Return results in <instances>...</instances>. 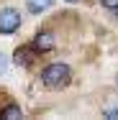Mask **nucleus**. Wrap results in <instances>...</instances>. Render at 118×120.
<instances>
[{
    "mask_svg": "<svg viewBox=\"0 0 118 120\" xmlns=\"http://www.w3.org/2000/svg\"><path fill=\"white\" fill-rule=\"evenodd\" d=\"M69 77H72L69 67L62 64V61H57V64H49L46 69L41 72V82L46 87H51V90H62V87L69 84Z\"/></svg>",
    "mask_w": 118,
    "mask_h": 120,
    "instance_id": "obj_1",
    "label": "nucleus"
},
{
    "mask_svg": "<svg viewBox=\"0 0 118 120\" xmlns=\"http://www.w3.org/2000/svg\"><path fill=\"white\" fill-rule=\"evenodd\" d=\"M21 28V13L16 8H3L0 10V33H16Z\"/></svg>",
    "mask_w": 118,
    "mask_h": 120,
    "instance_id": "obj_2",
    "label": "nucleus"
},
{
    "mask_svg": "<svg viewBox=\"0 0 118 120\" xmlns=\"http://www.w3.org/2000/svg\"><path fill=\"white\" fill-rule=\"evenodd\" d=\"M54 33H49V31H39L36 33V38H33V46L39 49V51H51L54 49Z\"/></svg>",
    "mask_w": 118,
    "mask_h": 120,
    "instance_id": "obj_3",
    "label": "nucleus"
},
{
    "mask_svg": "<svg viewBox=\"0 0 118 120\" xmlns=\"http://www.w3.org/2000/svg\"><path fill=\"white\" fill-rule=\"evenodd\" d=\"M33 54H39V49L33 46V44H31V46H21L18 51H16V61L23 64V67H28V64L33 61Z\"/></svg>",
    "mask_w": 118,
    "mask_h": 120,
    "instance_id": "obj_4",
    "label": "nucleus"
},
{
    "mask_svg": "<svg viewBox=\"0 0 118 120\" xmlns=\"http://www.w3.org/2000/svg\"><path fill=\"white\" fill-rule=\"evenodd\" d=\"M26 5H28L31 13H44L54 5V0H26Z\"/></svg>",
    "mask_w": 118,
    "mask_h": 120,
    "instance_id": "obj_5",
    "label": "nucleus"
},
{
    "mask_svg": "<svg viewBox=\"0 0 118 120\" xmlns=\"http://www.w3.org/2000/svg\"><path fill=\"white\" fill-rule=\"evenodd\" d=\"M0 118H5V120H18V118H23V112H21V107L18 105H5L3 110H0Z\"/></svg>",
    "mask_w": 118,
    "mask_h": 120,
    "instance_id": "obj_6",
    "label": "nucleus"
},
{
    "mask_svg": "<svg viewBox=\"0 0 118 120\" xmlns=\"http://www.w3.org/2000/svg\"><path fill=\"white\" fill-rule=\"evenodd\" d=\"M105 118H110V120H118V102L113 105V107H108V110H105Z\"/></svg>",
    "mask_w": 118,
    "mask_h": 120,
    "instance_id": "obj_7",
    "label": "nucleus"
},
{
    "mask_svg": "<svg viewBox=\"0 0 118 120\" xmlns=\"http://www.w3.org/2000/svg\"><path fill=\"white\" fill-rule=\"evenodd\" d=\"M103 5H105L108 10H118V0H103Z\"/></svg>",
    "mask_w": 118,
    "mask_h": 120,
    "instance_id": "obj_8",
    "label": "nucleus"
},
{
    "mask_svg": "<svg viewBox=\"0 0 118 120\" xmlns=\"http://www.w3.org/2000/svg\"><path fill=\"white\" fill-rule=\"evenodd\" d=\"M0 72H5V59H3V54H0Z\"/></svg>",
    "mask_w": 118,
    "mask_h": 120,
    "instance_id": "obj_9",
    "label": "nucleus"
}]
</instances>
